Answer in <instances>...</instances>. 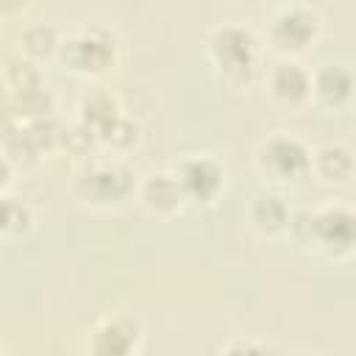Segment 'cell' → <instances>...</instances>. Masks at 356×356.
I'll return each instance as SVG.
<instances>
[{
	"label": "cell",
	"mask_w": 356,
	"mask_h": 356,
	"mask_svg": "<svg viewBox=\"0 0 356 356\" xmlns=\"http://www.w3.org/2000/svg\"><path fill=\"white\" fill-rule=\"evenodd\" d=\"M206 58L228 89L245 92L256 83L261 67V42L253 28L242 22H222L214 25L203 39Z\"/></svg>",
	"instance_id": "obj_1"
},
{
	"label": "cell",
	"mask_w": 356,
	"mask_h": 356,
	"mask_svg": "<svg viewBox=\"0 0 356 356\" xmlns=\"http://www.w3.org/2000/svg\"><path fill=\"white\" fill-rule=\"evenodd\" d=\"M292 234L325 261H348L356 256V206L328 200L303 211L300 220L292 222Z\"/></svg>",
	"instance_id": "obj_2"
},
{
	"label": "cell",
	"mask_w": 356,
	"mask_h": 356,
	"mask_svg": "<svg viewBox=\"0 0 356 356\" xmlns=\"http://www.w3.org/2000/svg\"><path fill=\"white\" fill-rule=\"evenodd\" d=\"M136 184L139 178L134 175L131 164L120 156H100V159H86L72 181H70V192L78 203L89 206V209H120L122 203H128L131 197H136Z\"/></svg>",
	"instance_id": "obj_3"
},
{
	"label": "cell",
	"mask_w": 356,
	"mask_h": 356,
	"mask_svg": "<svg viewBox=\"0 0 356 356\" xmlns=\"http://www.w3.org/2000/svg\"><path fill=\"white\" fill-rule=\"evenodd\" d=\"M58 61L78 78H103L120 64V39L106 25H81L61 39Z\"/></svg>",
	"instance_id": "obj_4"
},
{
	"label": "cell",
	"mask_w": 356,
	"mask_h": 356,
	"mask_svg": "<svg viewBox=\"0 0 356 356\" xmlns=\"http://www.w3.org/2000/svg\"><path fill=\"white\" fill-rule=\"evenodd\" d=\"M253 167L270 186H292L312 178V147L286 131H273L256 145Z\"/></svg>",
	"instance_id": "obj_5"
},
{
	"label": "cell",
	"mask_w": 356,
	"mask_h": 356,
	"mask_svg": "<svg viewBox=\"0 0 356 356\" xmlns=\"http://www.w3.org/2000/svg\"><path fill=\"white\" fill-rule=\"evenodd\" d=\"M320 36H323L320 11L306 3H295V0L281 6L270 17L267 33H264L270 50H275L278 56H286V58H300L320 42Z\"/></svg>",
	"instance_id": "obj_6"
},
{
	"label": "cell",
	"mask_w": 356,
	"mask_h": 356,
	"mask_svg": "<svg viewBox=\"0 0 356 356\" xmlns=\"http://www.w3.org/2000/svg\"><path fill=\"white\" fill-rule=\"evenodd\" d=\"M175 172L189 206H214L225 192V167L211 153H186L175 164Z\"/></svg>",
	"instance_id": "obj_7"
},
{
	"label": "cell",
	"mask_w": 356,
	"mask_h": 356,
	"mask_svg": "<svg viewBox=\"0 0 356 356\" xmlns=\"http://www.w3.org/2000/svg\"><path fill=\"white\" fill-rule=\"evenodd\" d=\"M145 345V328L134 314L100 317L86 337V350L95 356H134Z\"/></svg>",
	"instance_id": "obj_8"
},
{
	"label": "cell",
	"mask_w": 356,
	"mask_h": 356,
	"mask_svg": "<svg viewBox=\"0 0 356 356\" xmlns=\"http://www.w3.org/2000/svg\"><path fill=\"white\" fill-rule=\"evenodd\" d=\"M136 200L156 220H175L189 206L175 167L172 170H150L147 175H142L136 184Z\"/></svg>",
	"instance_id": "obj_9"
},
{
	"label": "cell",
	"mask_w": 356,
	"mask_h": 356,
	"mask_svg": "<svg viewBox=\"0 0 356 356\" xmlns=\"http://www.w3.org/2000/svg\"><path fill=\"white\" fill-rule=\"evenodd\" d=\"M264 89L275 106L298 111L312 103V70H306L300 58L278 56L264 72Z\"/></svg>",
	"instance_id": "obj_10"
},
{
	"label": "cell",
	"mask_w": 356,
	"mask_h": 356,
	"mask_svg": "<svg viewBox=\"0 0 356 356\" xmlns=\"http://www.w3.org/2000/svg\"><path fill=\"white\" fill-rule=\"evenodd\" d=\"M356 97V72L345 64H320L312 72V106L328 114L345 111Z\"/></svg>",
	"instance_id": "obj_11"
},
{
	"label": "cell",
	"mask_w": 356,
	"mask_h": 356,
	"mask_svg": "<svg viewBox=\"0 0 356 356\" xmlns=\"http://www.w3.org/2000/svg\"><path fill=\"white\" fill-rule=\"evenodd\" d=\"M295 214L286 203V197L275 189H261L248 203V225L261 239H281L292 231Z\"/></svg>",
	"instance_id": "obj_12"
},
{
	"label": "cell",
	"mask_w": 356,
	"mask_h": 356,
	"mask_svg": "<svg viewBox=\"0 0 356 356\" xmlns=\"http://www.w3.org/2000/svg\"><path fill=\"white\" fill-rule=\"evenodd\" d=\"M356 175V156L342 142H325L312 150V178L323 186H345Z\"/></svg>",
	"instance_id": "obj_13"
},
{
	"label": "cell",
	"mask_w": 356,
	"mask_h": 356,
	"mask_svg": "<svg viewBox=\"0 0 356 356\" xmlns=\"http://www.w3.org/2000/svg\"><path fill=\"white\" fill-rule=\"evenodd\" d=\"M56 114V97L47 86L25 92H3V117L14 122H33Z\"/></svg>",
	"instance_id": "obj_14"
},
{
	"label": "cell",
	"mask_w": 356,
	"mask_h": 356,
	"mask_svg": "<svg viewBox=\"0 0 356 356\" xmlns=\"http://www.w3.org/2000/svg\"><path fill=\"white\" fill-rule=\"evenodd\" d=\"M122 111H125V108H122L120 97H117L114 92H108V89H92V92H86V95L81 97V103H78V120L86 122L97 136H100Z\"/></svg>",
	"instance_id": "obj_15"
},
{
	"label": "cell",
	"mask_w": 356,
	"mask_h": 356,
	"mask_svg": "<svg viewBox=\"0 0 356 356\" xmlns=\"http://www.w3.org/2000/svg\"><path fill=\"white\" fill-rule=\"evenodd\" d=\"M0 159H8L19 172H25L28 167H33L36 161H42V156L36 153L28 128L22 122L6 120L3 117V136H0Z\"/></svg>",
	"instance_id": "obj_16"
},
{
	"label": "cell",
	"mask_w": 356,
	"mask_h": 356,
	"mask_svg": "<svg viewBox=\"0 0 356 356\" xmlns=\"http://www.w3.org/2000/svg\"><path fill=\"white\" fill-rule=\"evenodd\" d=\"M61 39L64 36H61V31L56 25H50V22H28L22 28V33H19V53L33 58V61H39V64H44L47 58L58 56Z\"/></svg>",
	"instance_id": "obj_17"
},
{
	"label": "cell",
	"mask_w": 356,
	"mask_h": 356,
	"mask_svg": "<svg viewBox=\"0 0 356 356\" xmlns=\"http://www.w3.org/2000/svg\"><path fill=\"white\" fill-rule=\"evenodd\" d=\"M0 236L6 242H14V239H25L33 228H36V214L31 209V203H25L22 197L6 192L0 197Z\"/></svg>",
	"instance_id": "obj_18"
},
{
	"label": "cell",
	"mask_w": 356,
	"mask_h": 356,
	"mask_svg": "<svg viewBox=\"0 0 356 356\" xmlns=\"http://www.w3.org/2000/svg\"><path fill=\"white\" fill-rule=\"evenodd\" d=\"M97 142H100V150H103V153L125 159L128 153H134V150L139 147V142H142V128H139V122H136L134 117H128V114L122 111V114L97 136Z\"/></svg>",
	"instance_id": "obj_19"
},
{
	"label": "cell",
	"mask_w": 356,
	"mask_h": 356,
	"mask_svg": "<svg viewBox=\"0 0 356 356\" xmlns=\"http://www.w3.org/2000/svg\"><path fill=\"white\" fill-rule=\"evenodd\" d=\"M36 86H44L42 64L22 53L8 56L3 64V92H25V89H36Z\"/></svg>",
	"instance_id": "obj_20"
},
{
	"label": "cell",
	"mask_w": 356,
	"mask_h": 356,
	"mask_svg": "<svg viewBox=\"0 0 356 356\" xmlns=\"http://www.w3.org/2000/svg\"><path fill=\"white\" fill-rule=\"evenodd\" d=\"M22 125L28 128V136H31V142H33V147H36V153L42 159L61 153V136H64V125L67 122H61L56 114L33 120V122H22Z\"/></svg>",
	"instance_id": "obj_21"
},
{
	"label": "cell",
	"mask_w": 356,
	"mask_h": 356,
	"mask_svg": "<svg viewBox=\"0 0 356 356\" xmlns=\"http://www.w3.org/2000/svg\"><path fill=\"white\" fill-rule=\"evenodd\" d=\"M95 150H100V142H97V134L86 125V122H81L78 117H75V122H70V125H64V136H61V153H67V156H75V159H92L95 156Z\"/></svg>",
	"instance_id": "obj_22"
},
{
	"label": "cell",
	"mask_w": 356,
	"mask_h": 356,
	"mask_svg": "<svg viewBox=\"0 0 356 356\" xmlns=\"http://www.w3.org/2000/svg\"><path fill=\"white\" fill-rule=\"evenodd\" d=\"M220 350L222 353H270L273 345L264 342V339H242V337H236V339L220 345Z\"/></svg>",
	"instance_id": "obj_23"
},
{
	"label": "cell",
	"mask_w": 356,
	"mask_h": 356,
	"mask_svg": "<svg viewBox=\"0 0 356 356\" xmlns=\"http://www.w3.org/2000/svg\"><path fill=\"white\" fill-rule=\"evenodd\" d=\"M28 8H31V0H0V14H3L6 22L22 17Z\"/></svg>",
	"instance_id": "obj_24"
},
{
	"label": "cell",
	"mask_w": 356,
	"mask_h": 356,
	"mask_svg": "<svg viewBox=\"0 0 356 356\" xmlns=\"http://www.w3.org/2000/svg\"><path fill=\"white\" fill-rule=\"evenodd\" d=\"M270 3H278V6H286V3H292V0H270Z\"/></svg>",
	"instance_id": "obj_25"
}]
</instances>
